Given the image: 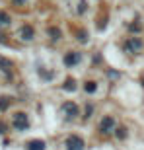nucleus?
Masks as SVG:
<instances>
[{
	"instance_id": "2",
	"label": "nucleus",
	"mask_w": 144,
	"mask_h": 150,
	"mask_svg": "<svg viewBox=\"0 0 144 150\" xmlns=\"http://www.w3.org/2000/svg\"><path fill=\"white\" fill-rule=\"evenodd\" d=\"M64 146H66V150H82L84 148V140L80 139V137H76V134H72V137L66 139Z\"/></svg>"
},
{
	"instance_id": "10",
	"label": "nucleus",
	"mask_w": 144,
	"mask_h": 150,
	"mask_svg": "<svg viewBox=\"0 0 144 150\" xmlns=\"http://www.w3.org/2000/svg\"><path fill=\"white\" fill-rule=\"evenodd\" d=\"M0 67H4V70H10V67H12V64H10L8 61H4L2 57H0Z\"/></svg>"
},
{
	"instance_id": "3",
	"label": "nucleus",
	"mask_w": 144,
	"mask_h": 150,
	"mask_svg": "<svg viewBox=\"0 0 144 150\" xmlns=\"http://www.w3.org/2000/svg\"><path fill=\"white\" fill-rule=\"evenodd\" d=\"M62 111H64V115L66 117H76L78 113H80V109H78V105L76 103H74V101H66V103H64V105H62Z\"/></svg>"
},
{
	"instance_id": "5",
	"label": "nucleus",
	"mask_w": 144,
	"mask_h": 150,
	"mask_svg": "<svg viewBox=\"0 0 144 150\" xmlns=\"http://www.w3.org/2000/svg\"><path fill=\"white\" fill-rule=\"evenodd\" d=\"M14 127L20 129V131H23V129L28 127V117H25V113H16V117H14Z\"/></svg>"
},
{
	"instance_id": "13",
	"label": "nucleus",
	"mask_w": 144,
	"mask_h": 150,
	"mask_svg": "<svg viewBox=\"0 0 144 150\" xmlns=\"http://www.w3.org/2000/svg\"><path fill=\"white\" fill-rule=\"evenodd\" d=\"M142 84H144V76H142Z\"/></svg>"
},
{
	"instance_id": "11",
	"label": "nucleus",
	"mask_w": 144,
	"mask_h": 150,
	"mask_svg": "<svg viewBox=\"0 0 144 150\" xmlns=\"http://www.w3.org/2000/svg\"><path fill=\"white\" fill-rule=\"evenodd\" d=\"M10 20H8V16L6 14H0V23H8Z\"/></svg>"
},
{
	"instance_id": "9",
	"label": "nucleus",
	"mask_w": 144,
	"mask_h": 150,
	"mask_svg": "<svg viewBox=\"0 0 144 150\" xmlns=\"http://www.w3.org/2000/svg\"><path fill=\"white\" fill-rule=\"evenodd\" d=\"M84 88H86V92H88V94H94V92H95V82H86V86H84Z\"/></svg>"
},
{
	"instance_id": "4",
	"label": "nucleus",
	"mask_w": 144,
	"mask_h": 150,
	"mask_svg": "<svg viewBox=\"0 0 144 150\" xmlns=\"http://www.w3.org/2000/svg\"><path fill=\"white\" fill-rule=\"evenodd\" d=\"M113 127H115V121H113V117H105L103 121H101V125H100V131L103 134H109L111 131H113Z\"/></svg>"
},
{
	"instance_id": "12",
	"label": "nucleus",
	"mask_w": 144,
	"mask_h": 150,
	"mask_svg": "<svg viewBox=\"0 0 144 150\" xmlns=\"http://www.w3.org/2000/svg\"><path fill=\"white\" fill-rule=\"evenodd\" d=\"M117 137L123 139V137H125V129H117Z\"/></svg>"
},
{
	"instance_id": "7",
	"label": "nucleus",
	"mask_w": 144,
	"mask_h": 150,
	"mask_svg": "<svg viewBox=\"0 0 144 150\" xmlns=\"http://www.w3.org/2000/svg\"><path fill=\"white\" fill-rule=\"evenodd\" d=\"M28 150H45V144L41 140H31L28 144Z\"/></svg>"
},
{
	"instance_id": "6",
	"label": "nucleus",
	"mask_w": 144,
	"mask_h": 150,
	"mask_svg": "<svg viewBox=\"0 0 144 150\" xmlns=\"http://www.w3.org/2000/svg\"><path fill=\"white\" fill-rule=\"evenodd\" d=\"M80 61V53H68L66 57H64V64H68V67H72V64H76V62Z\"/></svg>"
},
{
	"instance_id": "8",
	"label": "nucleus",
	"mask_w": 144,
	"mask_h": 150,
	"mask_svg": "<svg viewBox=\"0 0 144 150\" xmlns=\"http://www.w3.org/2000/svg\"><path fill=\"white\" fill-rule=\"evenodd\" d=\"M22 37H23V39H28V41H29V39L33 37V29L29 28V25H25V28H22Z\"/></svg>"
},
{
	"instance_id": "1",
	"label": "nucleus",
	"mask_w": 144,
	"mask_h": 150,
	"mask_svg": "<svg viewBox=\"0 0 144 150\" xmlns=\"http://www.w3.org/2000/svg\"><path fill=\"white\" fill-rule=\"evenodd\" d=\"M125 51H128V53H140L142 51V39H138V37H131V39H127V43H125Z\"/></svg>"
}]
</instances>
